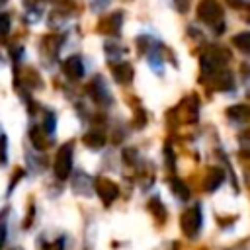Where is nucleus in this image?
Returning <instances> with one entry per match:
<instances>
[{
  "instance_id": "nucleus-1",
  "label": "nucleus",
  "mask_w": 250,
  "mask_h": 250,
  "mask_svg": "<svg viewBox=\"0 0 250 250\" xmlns=\"http://www.w3.org/2000/svg\"><path fill=\"white\" fill-rule=\"evenodd\" d=\"M70 168H72V146L64 145L59 148L57 158H55V176L59 180H64L70 174Z\"/></svg>"
},
{
  "instance_id": "nucleus-2",
  "label": "nucleus",
  "mask_w": 250,
  "mask_h": 250,
  "mask_svg": "<svg viewBox=\"0 0 250 250\" xmlns=\"http://www.w3.org/2000/svg\"><path fill=\"white\" fill-rule=\"evenodd\" d=\"M201 227V211L199 207H191L182 215V230L188 236H195Z\"/></svg>"
},
{
  "instance_id": "nucleus-13",
  "label": "nucleus",
  "mask_w": 250,
  "mask_h": 250,
  "mask_svg": "<svg viewBox=\"0 0 250 250\" xmlns=\"http://www.w3.org/2000/svg\"><path fill=\"white\" fill-rule=\"evenodd\" d=\"M227 113H229V115H234L236 119H246V117H248V107H246V105H234V107H230Z\"/></svg>"
},
{
  "instance_id": "nucleus-16",
  "label": "nucleus",
  "mask_w": 250,
  "mask_h": 250,
  "mask_svg": "<svg viewBox=\"0 0 250 250\" xmlns=\"http://www.w3.org/2000/svg\"><path fill=\"white\" fill-rule=\"evenodd\" d=\"M174 2H176L178 10H180V12H184V10L188 8V2H189V0H174Z\"/></svg>"
},
{
  "instance_id": "nucleus-9",
  "label": "nucleus",
  "mask_w": 250,
  "mask_h": 250,
  "mask_svg": "<svg viewBox=\"0 0 250 250\" xmlns=\"http://www.w3.org/2000/svg\"><path fill=\"white\" fill-rule=\"evenodd\" d=\"M84 145H88V146H92V148H100V146L105 145V137H104V133H100V131L86 133V135H84Z\"/></svg>"
},
{
  "instance_id": "nucleus-12",
  "label": "nucleus",
  "mask_w": 250,
  "mask_h": 250,
  "mask_svg": "<svg viewBox=\"0 0 250 250\" xmlns=\"http://www.w3.org/2000/svg\"><path fill=\"white\" fill-rule=\"evenodd\" d=\"M230 86H232V76H230V72L221 70L219 76H217V88H221V90H229Z\"/></svg>"
},
{
  "instance_id": "nucleus-18",
  "label": "nucleus",
  "mask_w": 250,
  "mask_h": 250,
  "mask_svg": "<svg viewBox=\"0 0 250 250\" xmlns=\"http://www.w3.org/2000/svg\"><path fill=\"white\" fill-rule=\"evenodd\" d=\"M4 236H6V232H4V229H0V248L4 244Z\"/></svg>"
},
{
  "instance_id": "nucleus-14",
  "label": "nucleus",
  "mask_w": 250,
  "mask_h": 250,
  "mask_svg": "<svg viewBox=\"0 0 250 250\" xmlns=\"http://www.w3.org/2000/svg\"><path fill=\"white\" fill-rule=\"evenodd\" d=\"M148 207L152 209V213H154V215H158V221H164V217H166V215H164V207L160 205V201H158V199H152V201L148 203Z\"/></svg>"
},
{
  "instance_id": "nucleus-15",
  "label": "nucleus",
  "mask_w": 250,
  "mask_h": 250,
  "mask_svg": "<svg viewBox=\"0 0 250 250\" xmlns=\"http://www.w3.org/2000/svg\"><path fill=\"white\" fill-rule=\"evenodd\" d=\"M8 31H10V18L8 14H0V35L4 37L8 35Z\"/></svg>"
},
{
  "instance_id": "nucleus-11",
  "label": "nucleus",
  "mask_w": 250,
  "mask_h": 250,
  "mask_svg": "<svg viewBox=\"0 0 250 250\" xmlns=\"http://www.w3.org/2000/svg\"><path fill=\"white\" fill-rule=\"evenodd\" d=\"M232 43L240 49V51H250V33H238L232 37Z\"/></svg>"
},
{
  "instance_id": "nucleus-7",
  "label": "nucleus",
  "mask_w": 250,
  "mask_h": 250,
  "mask_svg": "<svg viewBox=\"0 0 250 250\" xmlns=\"http://www.w3.org/2000/svg\"><path fill=\"white\" fill-rule=\"evenodd\" d=\"M29 139H31L33 146L39 148V150H43V148L47 146V133H45L41 127H33L31 133H29Z\"/></svg>"
},
{
  "instance_id": "nucleus-6",
  "label": "nucleus",
  "mask_w": 250,
  "mask_h": 250,
  "mask_svg": "<svg viewBox=\"0 0 250 250\" xmlns=\"http://www.w3.org/2000/svg\"><path fill=\"white\" fill-rule=\"evenodd\" d=\"M113 78L117 82H121V84H129L133 80V68H131V64L121 62V64L113 66Z\"/></svg>"
},
{
  "instance_id": "nucleus-8",
  "label": "nucleus",
  "mask_w": 250,
  "mask_h": 250,
  "mask_svg": "<svg viewBox=\"0 0 250 250\" xmlns=\"http://www.w3.org/2000/svg\"><path fill=\"white\" fill-rule=\"evenodd\" d=\"M221 182H223V172H221V170H217V168H213V170H209L207 180L203 182V188H205L207 191H213Z\"/></svg>"
},
{
  "instance_id": "nucleus-10",
  "label": "nucleus",
  "mask_w": 250,
  "mask_h": 250,
  "mask_svg": "<svg viewBox=\"0 0 250 250\" xmlns=\"http://www.w3.org/2000/svg\"><path fill=\"white\" fill-rule=\"evenodd\" d=\"M170 188H172V191H174L180 199H188V197H189V188H188L180 178L170 180Z\"/></svg>"
},
{
  "instance_id": "nucleus-4",
  "label": "nucleus",
  "mask_w": 250,
  "mask_h": 250,
  "mask_svg": "<svg viewBox=\"0 0 250 250\" xmlns=\"http://www.w3.org/2000/svg\"><path fill=\"white\" fill-rule=\"evenodd\" d=\"M197 16L199 20L207 21V23H213L221 18V6L217 0H201L199 2V8H197Z\"/></svg>"
},
{
  "instance_id": "nucleus-5",
  "label": "nucleus",
  "mask_w": 250,
  "mask_h": 250,
  "mask_svg": "<svg viewBox=\"0 0 250 250\" xmlns=\"http://www.w3.org/2000/svg\"><path fill=\"white\" fill-rule=\"evenodd\" d=\"M62 70L70 80H78L82 76V72H84V66H82V61L78 57H68L62 62Z\"/></svg>"
},
{
  "instance_id": "nucleus-17",
  "label": "nucleus",
  "mask_w": 250,
  "mask_h": 250,
  "mask_svg": "<svg viewBox=\"0 0 250 250\" xmlns=\"http://www.w3.org/2000/svg\"><path fill=\"white\" fill-rule=\"evenodd\" d=\"M61 248H62V240H57V244L47 246V250H61Z\"/></svg>"
},
{
  "instance_id": "nucleus-3",
  "label": "nucleus",
  "mask_w": 250,
  "mask_h": 250,
  "mask_svg": "<svg viewBox=\"0 0 250 250\" xmlns=\"http://www.w3.org/2000/svg\"><path fill=\"white\" fill-rule=\"evenodd\" d=\"M94 186H96V191H98V195L102 197L104 205H109V203L119 195V188H117L111 180H107V178H96Z\"/></svg>"
}]
</instances>
